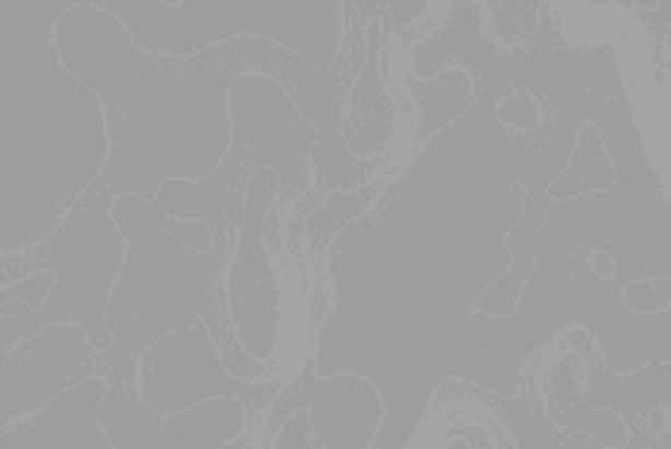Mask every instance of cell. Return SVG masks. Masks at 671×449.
I'll return each instance as SVG.
<instances>
[{"instance_id": "cell-3", "label": "cell", "mask_w": 671, "mask_h": 449, "mask_svg": "<svg viewBox=\"0 0 671 449\" xmlns=\"http://www.w3.org/2000/svg\"><path fill=\"white\" fill-rule=\"evenodd\" d=\"M622 304L633 311V316H660V311L671 308V292L668 296H656L648 299V281H633L622 288Z\"/></svg>"}, {"instance_id": "cell-6", "label": "cell", "mask_w": 671, "mask_h": 449, "mask_svg": "<svg viewBox=\"0 0 671 449\" xmlns=\"http://www.w3.org/2000/svg\"><path fill=\"white\" fill-rule=\"evenodd\" d=\"M652 426H656V430H668V407H656V415H652Z\"/></svg>"}, {"instance_id": "cell-4", "label": "cell", "mask_w": 671, "mask_h": 449, "mask_svg": "<svg viewBox=\"0 0 671 449\" xmlns=\"http://www.w3.org/2000/svg\"><path fill=\"white\" fill-rule=\"evenodd\" d=\"M307 438H311V415H307V407H299L296 415L281 426L276 446H296V441H307Z\"/></svg>"}, {"instance_id": "cell-2", "label": "cell", "mask_w": 671, "mask_h": 449, "mask_svg": "<svg viewBox=\"0 0 671 449\" xmlns=\"http://www.w3.org/2000/svg\"><path fill=\"white\" fill-rule=\"evenodd\" d=\"M541 104L533 101L526 88H518V93L503 96L499 104H495V119H499L503 127H510V131H538L541 127Z\"/></svg>"}, {"instance_id": "cell-5", "label": "cell", "mask_w": 671, "mask_h": 449, "mask_svg": "<svg viewBox=\"0 0 671 449\" xmlns=\"http://www.w3.org/2000/svg\"><path fill=\"white\" fill-rule=\"evenodd\" d=\"M591 273L599 276V281H614V276H617V261L610 258V253L602 250V246L591 253Z\"/></svg>"}, {"instance_id": "cell-1", "label": "cell", "mask_w": 671, "mask_h": 449, "mask_svg": "<svg viewBox=\"0 0 671 449\" xmlns=\"http://www.w3.org/2000/svg\"><path fill=\"white\" fill-rule=\"evenodd\" d=\"M96 423H101L104 446L123 449V446H157V449H177V446H227L243 434L246 407L231 395H211L192 407L177 411V415H157L142 400L123 395L116 385L96 403Z\"/></svg>"}]
</instances>
